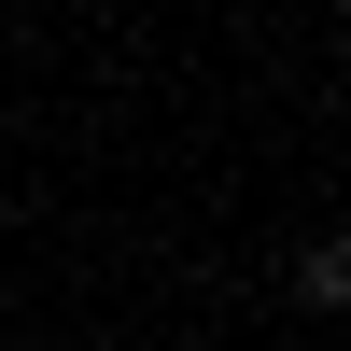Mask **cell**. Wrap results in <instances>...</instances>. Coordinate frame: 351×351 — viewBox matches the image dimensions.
<instances>
[{"label":"cell","instance_id":"6da1fadb","mask_svg":"<svg viewBox=\"0 0 351 351\" xmlns=\"http://www.w3.org/2000/svg\"><path fill=\"white\" fill-rule=\"evenodd\" d=\"M295 295H309V309H337V295H351V253H337V239H309V253H295Z\"/></svg>","mask_w":351,"mask_h":351}]
</instances>
